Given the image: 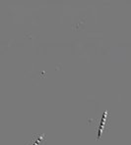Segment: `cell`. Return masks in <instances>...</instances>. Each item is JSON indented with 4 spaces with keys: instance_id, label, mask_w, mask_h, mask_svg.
<instances>
[{
    "instance_id": "1",
    "label": "cell",
    "mask_w": 131,
    "mask_h": 145,
    "mask_svg": "<svg viewBox=\"0 0 131 145\" xmlns=\"http://www.w3.org/2000/svg\"><path fill=\"white\" fill-rule=\"evenodd\" d=\"M107 117V111H106V112H105L104 116H103V119H102V121H101L100 127H99V135H98V138H100V136L102 135L103 129H104V127H105V123H106Z\"/></svg>"
},
{
    "instance_id": "2",
    "label": "cell",
    "mask_w": 131,
    "mask_h": 145,
    "mask_svg": "<svg viewBox=\"0 0 131 145\" xmlns=\"http://www.w3.org/2000/svg\"><path fill=\"white\" fill-rule=\"evenodd\" d=\"M42 136H40V137H38V139H36V141L33 145H38V142H40V140H42Z\"/></svg>"
}]
</instances>
